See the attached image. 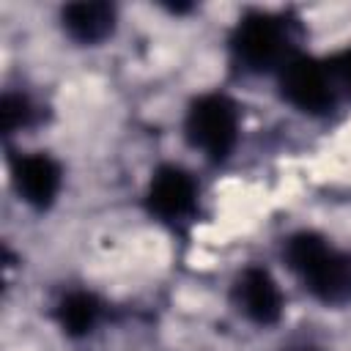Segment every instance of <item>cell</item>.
<instances>
[{
    "label": "cell",
    "instance_id": "6da1fadb",
    "mask_svg": "<svg viewBox=\"0 0 351 351\" xmlns=\"http://www.w3.org/2000/svg\"><path fill=\"white\" fill-rule=\"evenodd\" d=\"M285 263L299 282L324 304L351 302V255L329 244L321 233L299 230L285 241Z\"/></svg>",
    "mask_w": 351,
    "mask_h": 351
},
{
    "label": "cell",
    "instance_id": "7a4b0ae2",
    "mask_svg": "<svg viewBox=\"0 0 351 351\" xmlns=\"http://www.w3.org/2000/svg\"><path fill=\"white\" fill-rule=\"evenodd\" d=\"M184 132L192 148H200L211 162L230 156L239 140V112L236 104L222 93L197 96L184 121Z\"/></svg>",
    "mask_w": 351,
    "mask_h": 351
},
{
    "label": "cell",
    "instance_id": "3957f363",
    "mask_svg": "<svg viewBox=\"0 0 351 351\" xmlns=\"http://www.w3.org/2000/svg\"><path fill=\"white\" fill-rule=\"evenodd\" d=\"M230 49L239 63L252 71H266L271 66H282L288 58V30L285 22L274 14L250 11L239 19L230 36Z\"/></svg>",
    "mask_w": 351,
    "mask_h": 351
},
{
    "label": "cell",
    "instance_id": "277c9868",
    "mask_svg": "<svg viewBox=\"0 0 351 351\" xmlns=\"http://www.w3.org/2000/svg\"><path fill=\"white\" fill-rule=\"evenodd\" d=\"M280 93L302 112L324 115L335 107V88L329 69L307 55H291L280 66Z\"/></svg>",
    "mask_w": 351,
    "mask_h": 351
},
{
    "label": "cell",
    "instance_id": "5b68a950",
    "mask_svg": "<svg viewBox=\"0 0 351 351\" xmlns=\"http://www.w3.org/2000/svg\"><path fill=\"white\" fill-rule=\"evenodd\" d=\"M197 203V184L195 178L178 165H162L145 189V206L154 217L165 222H178L195 211Z\"/></svg>",
    "mask_w": 351,
    "mask_h": 351
},
{
    "label": "cell",
    "instance_id": "8992f818",
    "mask_svg": "<svg viewBox=\"0 0 351 351\" xmlns=\"http://www.w3.org/2000/svg\"><path fill=\"white\" fill-rule=\"evenodd\" d=\"M233 302L236 307L258 326H271L282 315V293L269 269L247 266L233 282Z\"/></svg>",
    "mask_w": 351,
    "mask_h": 351
},
{
    "label": "cell",
    "instance_id": "52a82bcc",
    "mask_svg": "<svg viewBox=\"0 0 351 351\" xmlns=\"http://www.w3.org/2000/svg\"><path fill=\"white\" fill-rule=\"evenodd\" d=\"M11 178L19 197L38 211L49 208L60 192V165L47 154L16 156L11 165Z\"/></svg>",
    "mask_w": 351,
    "mask_h": 351
},
{
    "label": "cell",
    "instance_id": "ba28073f",
    "mask_svg": "<svg viewBox=\"0 0 351 351\" xmlns=\"http://www.w3.org/2000/svg\"><path fill=\"white\" fill-rule=\"evenodd\" d=\"M63 30L80 44H99L115 27V8L110 3H69L60 11Z\"/></svg>",
    "mask_w": 351,
    "mask_h": 351
},
{
    "label": "cell",
    "instance_id": "9c48e42d",
    "mask_svg": "<svg viewBox=\"0 0 351 351\" xmlns=\"http://www.w3.org/2000/svg\"><path fill=\"white\" fill-rule=\"evenodd\" d=\"M55 315H58V326L69 337H85L96 326V321L101 315V304L88 291H71L58 302Z\"/></svg>",
    "mask_w": 351,
    "mask_h": 351
},
{
    "label": "cell",
    "instance_id": "30bf717a",
    "mask_svg": "<svg viewBox=\"0 0 351 351\" xmlns=\"http://www.w3.org/2000/svg\"><path fill=\"white\" fill-rule=\"evenodd\" d=\"M30 115H33V110H30V101L25 96H19V93H5L3 96V101H0V126H3L5 134H11L14 129L27 126Z\"/></svg>",
    "mask_w": 351,
    "mask_h": 351
},
{
    "label": "cell",
    "instance_id": "8fae6325",
    "mask_svg": "<svg viewBox=\"0 0 351 351\" xmlns=\"http://www.w3.org/2000/svg\"><path fill=\"white\" fill-rule=\"evenodd\" d=\"M329 74H335V77L340 80V85L351 93V47L343 49L340 55H335V60H332V66H329Z\"/></svg>",
    "mask_w": 351,
    "mask_h": 351
},
{
    "label": "cell",
    "instance_id": "7c38bea8",
    "mask_svg": "<svg viewBox=\"0 0 351 351\" xmlns=\"http://www.w3.org/2000/svg\"><path fill=\"white\" fill-rule=\"evenodd\" d=\"M302 351H313V348H302Z\"/></svg>",
    "mask_w": 351,
    "mask_h": 351
}]
</instances>
